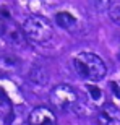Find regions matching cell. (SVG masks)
I'll return each mask as SVG.
<instances>
[{"label":"cell","mask_w":120,"mask_h":125,"mask_svg":"<svg viewBox=\"0 0 120 125\" xmlns=\"http://www.w3.org/2000/svg\"><path fill=\"white\" fill-rule=\"evenodd\" d=\"M73 68L78 76L86 81H99L106 76L107 67L99 55L92 52H80L73 57Z\"/></svg>","instance_id":"6da1fadb"},{"label":"cell","mask_w":120,"mask_h":125,"mask_svg":"<svg viewBox=\"0 0 120 125\" xmlns=\"http://www.w3.org/2000/svg\"><path fill=\"white\" fill-rule=\"evenodd\" d=\"M5 36H7V41L13 46H18V47H23L24 42H26V36H24L23 29L20 31L16 26H5Z\"/></svg>","instance_id":"ba28073f"},{"label":"cell","mask_w":120,"mask_h":125,"mask_svg":"<svg viewBox=\"0 0 120 125\" xmlns=\"http://www.w3.org/2000/svg\"><path fill=\"white\" fill-rule=\"evenodd\" d=\"M109 16H110V21L115 23L120 26V3H115L112 5L110 10H109Z\"/></svg>","instance_id":"7c38bea8"},{"label":"cell","mask_w":120,"mask_h":125,"mask_svg":"<svg viewBox=\"0 0 120 125\" xmlns=\"http://www.w3.org/2000/svg\"><path fill=\"white\" fill-rule=\"evenodd\" d=\"M0 125H2V124H0Z\"/></svg>","instance_id":"2e32d148"},{"label":"cell","mask_w":120,"mask_h":125,"mask_svg":"<svg viewBox=\"0 0 120 125\" xmlns=\"http://www.w3.org/2000/svg\"><path fill=\"white\" fill-rule=\"evenodd\" d=\"M23 29L26 39H29L31 42H37V44H42V42H47L54 36V28L52 24L47 21L44 16H39V15H31L23 21Z\"/></svg>","instance_id":"7a4b0ae2"},{"label":"cell","mask_w":120,"mask_h":125,"mask_svg":"<svg viewBox=\"0 0 120 125\" xmlns=\"http://www.w3.org/2000/svg\"><path fill=\"white\" fill-rule=\"evenodd\" d=\"M49 99H50V104L55 109H59L62 112H67V111L75 109V106L78 104V93L70 84L60 83L52 88Z\"/></svg>","instance_id":"3957f363"},{"label":"cell","mask_w":120,"mask_h":125,"mask_svg":"<svg viewBox=\"0 0 120 125\" xmlns=\"http://www.w3.org/2000/svg\"><path fill=\"white\" fill-rule=\"evenodd\" d=\"M3 32H5V23L2 21V18H0V36H2Z\"/></svg>","instance_id":"9a60e30c"},{"label":"cell","mask_w":120,"mask_h":125,"mask_svg":"<svg viewBox=\"0 0 120 125\" xmlns=\"http://www.w3.org/2000/svg\"><path fill=\"white\" fill-rule=\"evenodd\" d=\"M28 78H29V81H31L32 84L46 86L47 81H49V73H47V70L44 68V67H41V65H34V67L31 68V72H29Z\"/></svg>","instance_id":"52a82bcc"},{"label":"cell","mask_w":120,"mask_h":125,"mask_svg":"<svg viewBox=\"0 0 120 125\" xmlns=\"http://www.w3.org/2000/svg\"><path fill=\"white\" fill-rule=\"evenodd\" d=\"M86 91H88V96L92 101V104H102L104 102V93L97 88L96 84H88L86 86Z\"/></svg>","instance_id":"30bf717a"},{"label":"cell","mask_w":120,"mask_h":125,"mask_svg":"<svg viewBox=\"0 0 120 125\" xmlns=\"http://www.w3.org/2000/svg\"><path fill=\"white\" fill-rule=\"evenodd\" d=\"M55 23L59 24L60 28L67 29V31H70V29H73L75 26H76V18H75L71 13H67V11H59V13L55 15Z\"/></svg>","instance_id":"9c48e42d"},{"label":"cell","mask_w":120,"mask_h":125,"mask_svg":"<svg viewBox=\"0 0 120 125\" xmlns=\"http://www.w3.org/2000/svg\"><path fill=\"white\" fill-rule=\"evenodd\" d=\"M29 125H57L55 114L47 107H34L28 115Z\"/></svg>","instance_id":"277c9868"},{"label":"cell","mask_w":120,"mask_h":125,"mask_svg":"<svg viewBox=\"0 0 120 125\" xmlns=\"http://www.w3.org/2000/svg\"><path fill=\"white\" fill-rule=\"evenodd\" d=\"M21 68V60L11 52H2L0 54V76H11L18 73Z\"/></svg>","instance_id":"5b68a950"},{"label":"cell","mask_w":120,"mask_h":125,"mask_svg":"<svg viewBox=\"0 0 120 125\" xmlns=\"http://www.w3.org/2000/svg\"><path fill=\"white\" fill-rule=\"evenodd\" d=\"M94 8L97 11H106V10H110V0H91Z\"/></svg>","instance_id":"4fadbf2b"},{"label":"cell","mask_w":120,"mask_h":125,"mask_svg":"<svg viewBox=\"0 0 120 125\" xmlns=\"http://www.w3.org/2000/svg\"><path fill=\"white\" fill-rule=\"evenodd\" d=\"M13 107H11V102L3 93H0V120H3L11 114Z\"/></svg>","instance_id":"8fae6325"},{"label":"cell","mask_w":120,"mask_h":125,"mask_svg":"<svg viewBox=\"0 0 120 125\" xmlns=\"http://www.w3.org/2000/svg\"><path fill=\"white\" fill-rule=\"evenodd\" d=\"M112 89L117 94V97H120V86H117V83H112Z\"/></svg>","instance_id":"5bb4252c"},{"label":"cell","mask_w":120,"mask_h":125,"mask_svg":"<svg viewBox=\"0 0 120 125\" xmlns=\"http://www.w3.org/2000/svg\"><path fill=\"white\" fill-rule=\"evenodd\" d=\"M99 125H120V109L110 102L102 104L97 112Z\"/></svg>","instance_id":"8992f818"}]
</instances>
